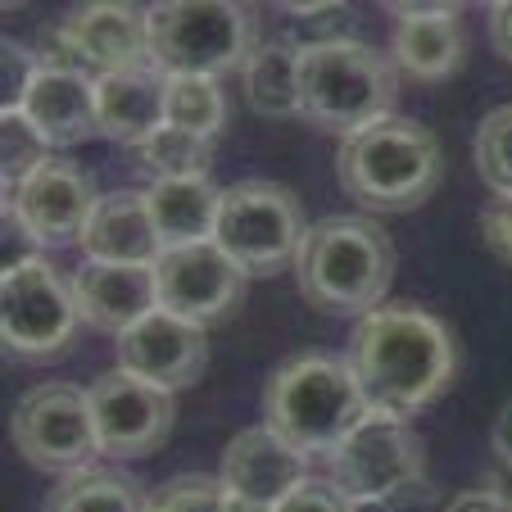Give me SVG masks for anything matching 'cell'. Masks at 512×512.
<instances>
[{
    "label": "cell",
    "mask_w": 512,
    "mask_h": 512,
    "mask_svg": "<svg viewBox=\"0 0 512 512\" xmlns=\"http://www.w3.org/2000/svg\"><path fill=\"white\" fill-rule=\"evenodd\" d=\"M41 512H145V503L132 476L109 472V467H87V472L64 476L50 490Z\"/></svg>",
    "instance_id": "cb8c5ba5"
},
{
    "label": "cell",
    "mask_w": 512,
    "mask_h": 512,
    "mask_svg": "<svg viewBox=\"0 0 512 512\" xmlns=\"http://www.w3.org/2000/svg\"><path fill=\"white\" fill-rule=\"evenodd\" d=\"M59 28L73 41L91 78H109V73H123V68L150 64V14L136 10V5L96 0V5L73 10Z\"/></svg>",
    "instance_id": "2e32d148"
},
{
    "label": "cell",
    "mask_w": 512,
    "mask_h": 512,
    "mask_svg": "<svg viewBox=\"0 0 512 512\" xmlns=\"http://www.w3.org/2000/svg\"><path fill=\"white\" fill-rule=\"evenodd\" d=\"M295 281L309 304L340 318H368L395 281V245L363 213H331L304 232Z\"/></svg>",
    "instance_id": "7a4b0ae2"
},
{
    "label": "cell",
    "mask_w": 512,
    "mask_h": 512,
    "mask_svg": "<svg viewBox=\"0 0 512 512\" xmlns=\"http://www.w3.org/2000/svg\"><path fill=\"white\" fill-rule=\"evenodd\" d=\"M304 209L300 200L277 182L263 177H245V182L227 186L223 209H218V232L213 241L223 245L245 268V277H263V272H281L295 263L304 245Z\"/></svg>",
    "instance_id": "52a82bcc"
},
{
    "label": "cell",
    "mask_w": 512,
    "mask_h": 512,
    "mask_svg": "<svg viewBox=\"0 0 512 512\" xmlns=\"http://www.w3.org/2000/svg\"><path fill=\"white\" fill-rule=\"evenodd\" d=\"M155 281H159V309L177 313V318L195 322V327L227 318L245 295V268L232 254H223L218 241L164 250L155 263Z\"/></svg>",
    "instance_id": "7c38bea8"
},
{
    "label": "cell",
    "mask_w": 512,
    "mask_h": 512,
    "mask_svg": "<svg viewBox=\"0 0 512 512\" xmlns=\"http://www.w3.org/2000/svg\"><path fill=\"white\" fill-rule=\"evenodd\" d=\"M445 159L431 127L413 118H381L345 136L336 155V182L354 204L372 213H408L440 186Z\"/></svg>",
    "instance_id": "3957f363"
},
{
    "label": "cell",
    "mask_w": 512,
    "mask_h": 512,
    "mask_svg": "<svg viewBox=\"0 0 512 512\" xmlns=\"http://www.w3.org/2000/svg\"><path fill=\"white\" fill-rule=\"evenodd\" d=\"M145 204H150V218L164 236V250H173V245L213 241L223 191L209 177H173V182H150Z\"/></svg>",
    "instance_id": "44dd1931"
},
{
    "label": "cell",
    "mask_w": 512,
    "mask_h": 512,
    "mask_svg": "<svg viewBox=\"0 0 512 512\" xmlns=\"http://www.w3.org/2000/svg\"><path fill=\"white\" fill-rule=\"evenodd\" d=\"M73 300L87 327L123 336L141 318L159 309V281L155 268L141 263H87L73 272Z\"/></svg>",
    "instance_id": "e0dca14e"
},
{
    "label": "cell",
    "mask_w": 512,
    "mask_h": 512,
    "mask_svg": "<svg viewBox=\"0 0 512 512\" xmlns=\"http://www.w3.org/2000/svg\"><path fill=\"white\" fill-rule=\"evenodd\" d=\"M78 250L87 263H141V268H155L159 254H164V236H159L155 218H150L145 191L100 195Z\"/></svg>",
    "instance_id": "ffe728a7"
},
{
    "label": "cell",
    "mask_w": 512,
    "mask_h": 512,
    "mask_svg": "<svg viewBox=\"0 0 512 512\" xmlns=\"http://www.w3.org/2000/svg\"><path fill=\"white\" fill-rule=\"evenodd\" d=\"M91 413L105 458H145L155 454L173 431V395L132 372L114 368L91 381Z\"/></svg>",
    "instance_id": "4fadbf2b"
},
{
    "label": "cell",
    "mask_w": 512,
    "mask_h": 512,
    "mask_svg": "<svg viewBox=\"0 0 512 512\" xmlns=\"http://www.w3.org/2000/svg\"><path fill=\"white\" fill-rule=\"evenodd\" d=\"M50 159V145L32 132V123L14 109H0V173H5V195L23 186L41 164Z\"/></svg>",
    "instance_id": "4316f807"
},
{
    "label": "cell",
    "mask_w": 512,
    "mask_h": 512,
    "mask_svg": "<svg viewBox=\"0 0 512 512\" xmlns=\"http://www.w3.org/2000/svg\"><path fill=\"white\" fill-rule=\"evenodd\" d=\"M440 512H512V499L503 490H463Z\"/></svg>",
    "instance_id": "1f68e13d"
},
{
    "label": "cell",
    "mask_w": 512,
    "mask_h": 512,
    "mask_svg": "<svg viewBox=\"0 0 512 512\" xmlns=\"http://www.w3.org/2000/svg\"><path fill=\"white\" fill-rule=\"evenodd\" d=\"M10 431H14V445L23 449V458L32 467H41V472L73 476V472H87L100 458L91 395L78 386H68V381L32 386L14 404Z\"/></svg>",
    "instance_id": "30bf717a"
},
{
    "label": "cell",
    "mask_w": 512,
    "mask_h": 512,
    "mask_svg": "<svg viewBox=\"0 0 512 512\" xmlns=\"http://www.w3.org/2000/svg\"><path fill=\"white\" fill-rule=\"evenodd\" d=\"M490 46L512 64V0L490 5Z\"/></svg>",
    "instance_id": "d6a6232c"
},
{
    "label": "cell",
    "mask_w": 512,
    "mask_h": 512,
    "mask_svg": "<svg viewBox=\"0 0 512 512\" xmlns=\"http://www.w3.org/2000/svg\"><path fill=\"white\" fill-rule=\"evenodd\" d=\"M481 236L494 259L512 268V195H494L481 209Z\"/></svg>",
    "instance_id": "4dcf8cb0"
},
{
    "label": "cell",
    "mask_w": 512,
    "mask_h": 512,
    "mask_svg": "<svg viewBox=\"0 0 512 512\" xmlns=\"http://www.w3.org/2000/svg\"><path fill=\"white\" fill-rule=\"evenodd\" d=\"M476 173L494 195H512V105H499L476 127Z\"/></svg>",
    "instance_id": "83f0119b"
},
{
    "label": "cell",
    "mask_w": 512,
    "mask_h": 512,
    "mask_svg": "<svg viewBox=\"0 0 512 512\" xmlns=\"http://www.w3.org/2000/svg\"><path fill=\"white\" fill-rule=\"evenodd\" d=\"M227 123V100L218 78H168V127L191 136H213Z\"/></svg>",
    "instance_id": "d4e9b609"
},
{
    "label": "cell",
    "mask_w": 512,
    "mask_h": 512,
    "mask_svg": "<svg viewBox=\"0 0 512 512\" xmlns=\"http://www.w3.org/2000/svg\"><path fill=\"white\" fill-rule=\"evenodd\" d=\"M223 512H272V508H259V503H250V499H236V494L227 490V508Z\"/></svg>",
    "instance_id": "e575fe53"
},
{
    "label": "cell",
    "mask_w": 512,
    "mask_h": 512,
    "mask_svg": "<svg viewBox=\"0 0 512 512\" xmlns=\"http://www.w3.org/2000/svg\"><path fill=\"white\" fill-rule=\"evenodd\" d=\"M218 481L236 499H250L259 508H277L290 490H300L309 481V458L295 445H286L272 426H245L241 435H232V445L223 449Z\"/></svg>",
    "instance_id": "9a60e30c"
},
{
    "label": "cell",
    "mask_w": 512,
    "mask_h": 512,
    "mask_svg": "<svg viewBox=\"0 0 512 512\" xmlns=\"http://www.w3.org/2000/svg\"><path fill=\"white\" fill-rule=\"evenodd\" d=\"M150 64L164 78H218L250 59L254 19L232 0H164L150 5Z\"/></svg>",
    "instance_id": "8992f818"
},
{
    "label": "cell",
    "mask_w": 512,
    "mask_h": 512,
    "mask_svg": "<svg viewBox=\"0 0 512 512\" xmlns=\"http://www.w3.org/2000/svg\"><path fill=\"white\" fill-rule=\"evenodd\" d=\"M82 313L73 281H64L41 254L19 259L0 277V340L14 358H55L68 349Z\"/></svg>",
    "instance_id": "9c48e42d"
},
{
    "label": "cell",
    "mask_w": 512,
    "mask_h": 512,
    "mask_svg": "<svg viewBox=\"0 0 512 512\" xmlns=\"http://www.w3.org/2000/svg\"><path fill=\"white\" fill-rule=\"evenodd\" d=\"M349 368L372 413L413 417L454 386L458 345L449 327L426 309L390 304L358 318L349 340Z\"/></svg>",
    "instance_id": "6da1fadb"
},
{
    "label": "cell",
    "mask_w": 512,
    "mask_h": 512,
    "mask_svg": "<svg viewBox=\"0 0 512 512\" xmlns=\"http://www.w3.org/2000/svg\"><path fill=\"white\" fill-rule=\"evenodd\" d=\"M368 413L349 358L336 354L286 358L263 390V426H272L304 458H327Z\"/></svg>",
    "instance_id": "277c9868"
},
{
    "label": "cell",
    "mask_w": 512,
    "mask_h": 512,
    "mask_svg": "<svg viewBox=\"0 0 512 512\" xmlns=\"http://www.w3.org/2000/svg\"><path fill=\"white\" fill-rule=\"evenodd\" d=\"M136 155H141V168L155 177V182H173V177H209L213 141L191 136V132H177V127H164V132L150 136Z\"/></svg>",
    "instance_id": "484cf974"
},
{
    "label": "cell",
    "mask_w": 512,
    "mask_h": 512,
    "mask_svg": "<svg viewBox=\"0 0 512 512\" xmlns=\"http://www.w3.org/2000/svg\"><path fill=\"white\" fill-rule=\"evenodd\" d=\"M96 118L100 136L141 150L150 136L168 127V78L155 64L96 78Z\"/></svg>",
    "instance_id": "d6986e66"
},
{
    "label": "cell",
    "mask_w": 512,
    "mask_h": 512,
    "mask_svg": "<svg viewBox=\"0 0 512 512\" xmlns=\"http://www.w3.org/2000/svg\"><path fill=\"white\" fill-rule=\"evenodd\" d=\"M490 445H494V454L503 458V463L512 467V399L499 408V417H494V431H490Z\"/></svg>",
    "instance_id": "836d02e7"
},
{
    "label": "cell",
    "mask_w": 512,
    "mask_h": 512,
    "mask_svg": "<svg viewBox=\"0 0 512 512\" xmlns=\"http://www.w3.org/2000/svg\"><path fill=\"white\" fill-rule=\"evenodd\" d=\"M422 440L404 417L368 413L327 454V481L349 503H381L422 485Z\"/></svg>",
    "instance_id": "ba28073f"
},
{
    "label": "cell",
    "mask_w": 512,
    "mask_h": 512,
    "mask_svg": "<svg viewBox=\"0 0 512 512\" xmlns=\"http://www.w3.org/2000/svg\"><path fill=\"white\" fill-rule=\"evenodd\" d=\"M96 204V186L78 164L46 159L28 182L5 195V218H14L37 250H59V245H82Z\"/></svg>",
    "instance_id": "8fae6325"
},
{
    "label": "cell",
    "mask_w": 512,
    "mask_h": 512,
    "mask_svg": "<svg viewBox=\"0 0 512 512\" xmlns=\"http://www.w3.org/2000/svg\"><path fill=\"white\" fill-rule=\"evenodd\" d=\"M272 512H354V503L336 490L331 481H304L300 490H290Z\"/></svg>",
    "instance_id": "f546056e"
},
{
    "label": "cell",
    "mask_w": 512,
    "mask_h": 512,
    "mask_svg": "<svg viewBox=\"0 0 512 512\" xmlns=\"http://www.w3.org/2000/svg\"><path fill=\"white\" fill-rule=\"evenodd\" d=\"M458 5H445L431 19H395V64L417 82H440L463 64V19Z\"/></svg>",
    "instance_id": "7402d4cb"
},
{
    "label": "cell",
    "mask_w": 512,
    "mask_h": 512,
    "mask_svg": "<svg viewBox=\"0 0 512 512\" xmlns=\"http://www.w3.org/2000/svg\"><path fill=\"white\" fill-rule=\"evenodd\" d=\"M14 114L28 118L32 132H37L50 150L82 145L87 136L100 132L96 78H87V73H64V68H37Z\"/></svg>",
    "instance_id": "ac0fdd59"
},
{
    "label": "cell",
    "mask_w": 512,
    "mask_h": 512,
    "mask_svg": "<svg viewBox=\"0 0 512 512\" xmlns=\"http://www.w3.org/2000/svg\"><path fill=\"white\" fill-rule=\"evenodd\" d=\"M395 96L399 82L390 59L363 41L340 37L300 50V118H309L322 132H363L390 118Z\"/></svg>",
    "instance_id": "5b68a950"
},
{
    "label": "cell",
    "mask_w": 512,
    "mask_h": 512,
    "mask_svg": "<svg viewBox=\"0 0 512 512\" xmlns=\"http://www.w3.org/2000/svg\"><path fill=\"white\" fill-rule=\"evenodd\" d=\"M223 508H227V485L218 476H173L145 499V512H223Z\"/></svg>",
    "instance_id": "f1b7e54d"
},
{
    "label": "cell",
    "mask_w": 512,
    "mask_h": 512,
    "mask_svg": "<svg viewBox=\"0 0 512 512\" xmlns=\"http://www.w3.org/2000/svg\"><path fill=\"white\" fill-rule=\"evenodd\" d=\"M300 41L272 37L250 50L241 64L245 100L263 118H300Z\"/></svg>",
    "instance_id": "603a6c76"
},
{
    "label": "cell",
    "mask_w": 512,
    "mask_h": 512,
    "mask_svg": "<svg viewBox=\"0 0 512 512\" xmlns=\"http://www.w3.org/2000/svg\"><path fill=\"white\" fill-rule=\"evenodd\" d=\"M114 349H118V368L168 390V395L191 386L204 372V358H209L204 327H195V322L177 318L168 309H155L150 318L136 322L132 331H123L114 340Z\"/></svg>",
    "instance_id": "5bb4252c"
}]
</instances>
